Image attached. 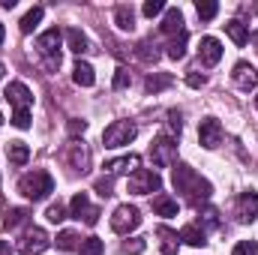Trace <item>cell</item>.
<instances>
[{
  "mask_svg": "<svg viewBox=\"0 0 258 255\" xmlns=\"http://www.w3.org/2000/svg\"><path fill=\"white\" fill-rule=\"evenodd\" d=\"M171 183H174V189L183 192V198L189 201V204H204L207 198H210V192H213V186L195 171V168H189V165H177L174 168V174H171Z\"/></svg>",
  "mask_w": 258,
  "mask_h": 255,
  "instance_id": "cell-1",
  "label": "cell"
},
{
  "mask_svg": "<svg viewBox=\"0 0 258 255\" xmlns=\"http://www.w3.org/2000/svg\"><path fill=\"white\" fill-rule=\"evenodd\" d=\"M18 192H21L24 198H30V201H42V198H48V195L54 192V177H51L48 171H42V168L27 171V174L18 180Z\"/></svg>",
  "mask_w": 258,
  "mask_h": 255,
  "instance_id": "cell-2",
  "label": "cell"
},
{
  "mask_svg": "<svg viewBox=\"0 0 258 255\" xmlns=\"http://www.w3.org/2000/svg\"><path fill=\"white\" fill-rule=\"evenodd\" d=\"M135 123L132 120H114L111 126L102 132V144L108 147V150H117V147H123V144H129L132 138H135Z\"/></svg>",
  "mask_w": 258,
  "mask_h": 255,
  "instance_id": "cell-3",
  "label": "cell"
},
{
  "mask_svg": "<svg viewBox=\"0 0 258 255\" xmlns=\"http://www.w3.org/2000/svg\"><path fill=\"white\" fill-rule=\"evenodd\" d=\"M150 156H153V165H156V168H171V165L177 162V144H174V138L159 135V138L150 144Z\"/></svg>",
  "mask_w": 258,
  "mask_h": 255,
  "instance_id": "cell-4",
  "label": "cell"
},
{
  "mask_svg": "<svg viewBox=\"0 0 258 255\" xmlns=\"http://www.w3.org/2000/svg\"><path fill=\"white\" fill-rule=\"evenodd\" d=\"M48 246H51V237L42 228H27L21 234V240H18V252L21 255H39V252H45Z\"/></svg>",
  "mask_w": 258,
  "mask_h": 255,
  "instance_id": "cell-5",
  "label": "cell"
},
{
  "mask_svg": "<svg viewBox=\"0 0 258 255\" xmlns=\"http://www.w3.org/2000/svg\"><path fill=\"white\" fill-rule=\"evenodd\" d=\"M141 225V213H138V207H132V204H120L117 210H114V216H111V228L117 231V234H129V231H135Z\"/></svg>",
  "mask_w": 258,
  "mask_h": 255,
  "instance_id": "cell-6",
  "label": "cell"
},
{
  "mask_svg": "<svg viewBox=\"0 0 258 255\" xmlns=\"http://www.w3.org/2000/svg\"><path fill=\"white\" fill-rule=\"evenodd\" d=\"M69 213H72L75 219L87 222V225H96V222H99V207L90 204L87 192H75V195H72V201H69Z\"/></svg>",
  "mask_w": 258,
  "mask_h": 255,
  "instance_id": "cell-7",
  "label": "cell"
},
{
  "mask_svg": "<svg viewBox=\"0 0 258 255\" xmlns=\"http://www.w3.org/2000/svg\"><path fill=\"white\" fill-rule=\"evenodd\" d=\"M159 186H162L159 174H156V171H147V168H138V171L129 177V192H135V195H150V192H159Z\"/></svg>",
  "mask_w": 258,
  "mask_h": 255,
  "instance_id": "cell-8",
  "label": "cell"
},
{
  "mask_svg": "<svg viewBox=\"0 0 258 255\" xmlns=\"http://www.w3.org/2000/svg\"><path fill=\"white\" fill-rule=\"evenodd\" d=\"M3 96H6V102L15 108V114H18V111H30V105H33V93L27 90L24 81H12Z\"/></svg>",
  "mask_w": 258,
  "mask_h": 255,
  "instance_id": "cell-9",
  "label": "cell"
},
{
  "mask_svg": "<svg viewBox=\"0 0 258 255\" xmlns=\"http://www.w3.org/2000/svg\"><path fill=\"white\" fill-rule=\"evenodd\" d=\"M60 39H63V33H60L57 27L45 30V33L36 39V48H39V54H45V60H60Z\"/></svg>",
  "mask_w": 258,
  "mask_h": 255,
  "instance_id": "cell-10",
  "label": "cell"
},
{
  "mask_svg": "<svg viewBox=\"0 0 258 255\" xmlns=\"http://www.w3.org/2000/svg\"><path fill=\"white\" fill-rule=\"evenodd\" d=\"M198 141H201L207 150L219 147V144H222V123H219L216 117H204L201 126H198Z\"/></svg>",
  "mask_w": 258,
  "mask_h": 255,
  "instance_id": "cell-11",
  "label": "cell"
},
{
  "mask_svg": "<svg viewBox=\"0 0 258 255\" xmlns=\"http://www.w3.org/2000/svg\"><path fill=\"white\" fill-rule=\"evenodd\" d=\"M234 216L240 219V222H252L258 216V192H243L240 198H237V210H234Z\"/></svg>",
  "mask_w": 258,
  "mask_h": 255,
  "instance_id": "cell-12",
  "label": "cell"
},
{
  "mask_svg": "<svg viewBox=\"0 0 258 255\" xmlns=\"http://www.w3.org/2000/svg\"><path fill=\"white\" fill-rule=\"evenodd\" d=\"M198 57H201L204 66H216L222 60V42L213 39V36H204L201 39V48H198Z\"/></svg>",
  "mask_w": 258,
  "mask_h": 255,
  "instance_id": "cell-13",
  "label": "cell"
},
{
  "mask_svg": "<svg viewBox=\"0 0 258 255\" xmlns=\"http://www.w3.org/2000/svg\"><path fill=\"white\" fill-rule=\"evenodd\" d=\"M66 162H69L75 171H87V168H90V153H87V147L78 144V141H72V144L66 147Z\"/></svg>",
  "mask_w": 258,
  "mask_h": 255,
  "instance_id": "cell-14",
  "label": "cell"
},
{
  "mask_svg": "<svg viewBox=\"0 0 258 255\" xmlns=\"http://www.w3.org/2000/svg\"><path fill=\"white\" fill-rule=\"evenodd\" d=\"M234 84L240 87V90H255L258 87V72H255V66H249V63H240L234 66Z\"/></svg>",
  "mask_w": 258,
  "mask_h": 255,
  "instance_id": "cell-15",
  "label": "cell"
},
{
  "mask_svg": "<svg viewBox=\"0 0 258 255\" xmlns=\"http://www.w3.org/2000/svg\"><path fill=\"white\" fill-rule=\"evenodd\" d=\"M159 30L165 36H180L183 33V15H180V9H165V18H162Z\"/></svg>",
  "mask_w": 258,
  "mask_h": 255,
  "instance_id": "cell-16",
  "label": "cell"
},
{
  "mask_svg": "<svg viewBox=\"0 0 258 255\" xmlns=\"http://www.w3.org/2000/svg\"><path fill=\"white\" fill-rule=\"evenodd\" d=\"M138 165H141V159L135 156V153H129V156H120V159H111V162H105V168H108V174H135L138 171Z\"/></svg>",
  "mask_w": 258,
  "mask_h": 255,
  "instance_id": "cell-17",
  "label": "cell"
},
{
  "mask_svg": "<svg viewBox=\"0 0 258 255\" xmlns=\"http://www.w3.org/2000/svg\"><path fill=\"white\" fill-rule=\"evenodd\" d=\"M72 81H75L78 87H93V81H96V75H93V66L84 63V60H78V63L72 66Z\"/></svg>",
  "mask_w": 258,
  "mask_h": 255,
  "instance_id": "cell-18",
  "label": "cell"
},
{
  "mask_svg": "<svg viewBox=\"0 0 258 255\" xmlns=\"http://www.w3.org/2000/svg\"><path fill=\"white\" fill-rule=\"evenodd\" d=\"M171 84H174V75H171V72H153V75H147L144 90H147V93H159V90H165V87H171Z\"/></svg>",
  "mask_w": 258,
  "mask_h": 255,
  "instance_id": "cell-19",
  "label": "cell"
},
{
  "mask_svg": "<svg viewBox=\"0 0 258 255\" xmlns=\"http://www.w3.org/2000/svg\"><path fill=\"white\" fill-rule=\"evenodd\" d=\"M6 156H9L12 165H27V159H30V147H27L24 141H9V144H6Z\"/></svg>",
  "mask_w": 258,
  "mask_h": 255,
  "instance_id": "cell-20",
  "label": "cell"
},
{
  "mask_svg": "<svg viewBox=\"0 0 258 255\" xmlns=\"http://www.w3.org/2000/svg\"><path fill=\"white\" fill-rule=\"evenodd\" d=\"M27 219H30V210H27V207H9V210H6V216H3V228H6V231H12V228L24 225Z\"/></svg>",
  "mask_w": 258,
  "mask_h": 255,
  "instance_id": "cell-21",
  "label": "cell"
},
{
  "mask_svg": "<svg viewBox=\"0 0 258 255\" xmlns=\"http://www.w3.org/2000/svg\"><path fill=\"white\" fill-rule=\"evenodd\" d=\"M63 36H66V42H69V48H72L75 54H84V51H90V42H87V36H84L78 27H69Z\"/></svg>",
  "mask_w": 258,
  "mask_h": 255,
  "instance_id": "cell-22",
  "label": "cell"
},
{
  "mask_svg": "<svg viewBox=\"0 0 258 255\" xmlns=\"http://www.w3.org/2000/svg\"><path fill=\"white\" fill-rule=\"evenodd\" d=\"M156 234L162 237V255H177V249H180V237L171 231V228H156Z\"/></svg>",
  "mask_w": 258,
  "mask_h": 255,
  "instance_id": "cell-23",
  "label": "cell"
},
{
  "mask_svg": "<svg viewBox=\"0 0 258 255\" xmlns=\"http://www.w3.org/2000/svg\"><path fill=\"white\" fill-rule=\"evenodd\" d=\"M225 33L231 36V42H234V45H246V42H249V30H246V24H243V21H237V18L225 24Z\"/></svg>",
  "mask_w": 258,
  "mask_h": 255,
  "instance_id": "cell-24",
  "label": "cell"
},
{
  "mask_svg": "<svg viewBox=\"0 0 258 255\" xmlns=\"http://www.w3.org/2000/svg\"><path fill=\"white\" fill-rule=\"evenodd\" d=\"M153 210H156L159 216H177V201H174L171 195H156V198H153Z\"/></svg>",
  "mask_w": 258,
  "mask_h": 255,
  "instance_id": "cell-25",
  "label": "cell"
},
{
  "mask_svg": "<svg viewBox=\"0 0 258 255\" xmlns=\"http://www.w3.org/2000/svg\"><path fill=\"white\" fill-rule=\"evenodd\" d=\"M114 21H117L120 30H132V27H135V9L126 6V3L117 6V9H114Z\"/></svg>",
  "mask_w": 258,
  "mask_h": 255,
  "instance_id": "cell-26",
  "label": "cell"
},
{
  "mask_svg": "<svg viewBox=\"0 0 258 255\" xmlns=\"http://www.w3.org/2000/svg\"><path fill=\"white\" fill-rule=\"evenodd\" d=\"M204 228L201 225H183V231H180V240L183 243H189V246H201L204 243Z\"/></svg>",
  "mask_w": 258,
  "mask_h": 255,
  "instance_id": "cell-27",
  "label": "cell"
},
{
  "mask_svg": "<svg viewBox=\"0 0 258 255\" xmlns=\"http://www.w3.org/2000/svg\"><path fill=\"white\" fill-rule=\"evenodd\" d=\"M42 15H45V9H42V6H33V9L21 18V33H33V30H36V24L42 21Z\"/></svg>",
  "mask_w": 258,
  "mask_h": 255,
  "instance_id": "cell-28",
  "label": "cell"
},
{
  "mask_svg": "<svg viewBox=\"0 0 258 255\" xmlns=\"http://www.w3.org/2000/svg\"><path fill=\"white\" fill-rule=\"evenodd\" d=\"M186 39H189V36H186V30H183L180 36H174V39L168 42V51H165V54H168L171 60H183V54H186Z\"/></svg>",
  "mask_w": 258,
  "mask_h": 255,
  "instance_id": "cell-29",
  "label": "cell"
},
{
  "mask_svg": "<svg viewBox=\"0 0 258 255\" xmlns=\"http://www.w3.org/2000/svg\"><path fill=\"white\" fill-rule=\"evenodd\" d=\"M195 12H198L201 21H210V18H216L219 3H213V0H198V3H195Z\"/></svg>",
  "mask_w": 258,
  "mask_h": 255,
  "instance_id": "cell-30",
  "label": "cell"
},
{
  "mask_svg": "<svg viewBox=\"0 0 258 255\" xmlns=\"http://www.w3.org/2000/svg\"><path fill=\"white\" fill-rule=\"evenodd\" d=\"M57 249H63V252L81 249V243H78V234H75V231H60V234H57Z\"/></svg>",
  "mask_w": 258,
  "mask_h": 255,
  "instance_id": "cell-31",
  "label": "cell"
},
{
  "mask_svg": "<svg viewBox=\"0 0 258 255\" xmlns=\"http://www.w3.org/2000/svg\"><path fill=\"white\" fill-rule=\"evenodd\" d=\"M135 54H138V60H144V63H156V57H159V51H156L153 42H141V45L135 48Z\"/></svg>",
  "mask_w": 258,
  "mask_h": 255,
  "instance_id": "cell-32",
  "label": "cell"
},
{
  "mask_svg": "<svg viewBox=\"0 0 258 255\" xmlns=\"http://www.w3.org/2000/svg\"><path fill=\"white\" fill-rule=\"evenodd\" d=\"M81 255H102L105 252V246H102V240L99 237H87V240H81Z\"/></svg>",
  "mask_w": 258,
  "mask_h": 255,
  "instance_id": "cell-33",
  "label": "cell"
},
{
  "mask_svg": "<svg viewBox=\"0 0 258 255\" xmlns=\"http://www.w3.org/2000/svg\"><path fill=\"white\" fill-rule=\"evenodd\" d=\"M93 189H96L99 198H108V195H114V180H111V177H99V180L93 183Z\"/></svg>",
  "mask_w": 258,
  "mask_h": 255,
  "instance_id": "cell-34",
  "label": "cell"
},
{
  "mask_svg": "<svg viewBox=\"0 0 258 255\" xmlns=\"http://www.w3.org/2000/svg\"><path fill=\"white\" fill-rule=\"evenodd\" d=\"M168 129H171V135H180V132H183V114H180L177 108L168 111Z\"/></svg>",
  "mask_w": 258,
  "mask_h": 255,
  "instance_id": "cell-35",
  "label": "cell"
},
{
  "mask_svg": "<svg viewBox=\"0 0 258 255\" xmlns=\"http://www.w3.org/2000/svg\"><path fill=\"white\" fill-rule=\"evenodd\" d=\"M231 255H258V243L255 240H240V243L231 249Z\"/></svg>",
  "mask_w": 258,
  "mask_h": 255,
  "instance_id": "cell-36",
  "label": "cell"
},
{
  "mask_svg": "<svg viewBox=\"0 0 258 255\" xmlns=\"http://www.w3.org/2000/svg\"><path fill=\"white\" fill-rule=\"evenodd\" d=\"M45 219H48V222H63L66 219V207L63 204H51V207L45 210Z\"/></svg>",
  "mask_w": 258,
  "mask_h": 255,
  "instance_id": "cell-37",
  "label": "cell"
},
{
  "mask_svg": "<svg viewBox=\"0 0 258 255\" xmlns=\"http://www.w3.org/2000/svg\"><path fill=\"white\" fill-rule=\"evenodd\" d=\"M129 84H132V75H129V69L120 66V69L114 72V90H123V87H129Z\"/></svg>",
  "mask_w": 258,
  "mask_h": 255,
  "instance_id": "cell-38",
  "label": "cell"
},
{
  "mask_svg": "<svg viewBox=\"0 0 258 255\" xmlns=\"http://www.w3.org/2000/svg\"><path fill=\"white\" fill-rule=\"evenodd\" d=\"M141 252H144V240L135 237V240H126L123 243V255H141Z\"/></svg>",
  "mask_w": 258,
  "mask_h": 255,
  "instance_id": "cell-39",
  "label": "cell"
},
{
  "mask_svg": "<svg viewBox=\"0 0 258 255\" xmlns=\"http://www.w3.org/2000/svg\"><path fill=\"white\" fill-rule=\"evenodd\" d=\"M162 9H165V3H162V0H147V3H144V15H147V18L159 15Z\"/></svg>",
  "mask_w": 258,
  "mask_h": 255,
  "instance_id": "cell-40",
  "label": "cell"
},
{
  "mask_svg": "<svg viewBox=\"0 0 258 255\" xmlns=\"http://www.w3.org/2000/svg\"><path fill=\"white\" fill-rule=\"evenodd\" d=\"M201 219H204V225H207V228H219V213H216L213 207H207V210L201 213Z\"/></svg>",
  "mask_w": 258,
  "mask_h": 255,
  "instance_id": "cell-41",
  "label": "cell"
},
{
  "mask_svg": "<svg viewBox=\"0 0 258 255\" xmlns=\"http://www.w3.org/2000/svg\"><path fill=\"white\" fill-rule=\"evenodd\" d=\"M12 126L30 129V111H18V114H12Z\"/></svg>",
  "mask_w": 258,
  "mask_h": 255,
  "instance_id": "cell-42",
  "label": "cell"
},
{
  "mask_svg": "<svg viewBox=\"0 0 258 255\" xmlns=\"http://www.w3.org/2000/svg\"><path fill=\"white\" fill-rule=\"evenodd\" d=\"M204 81H207V78H204V72H198V69H192V72L186 75V84H189V87H204Z\"/></svg>",
  "mask_w": 258,
  "mask_h": 255,
  "instance_id": "cell-43",
  "label": "cell"
},
{
  "mask_svg": "<svg viewBox=\"0 0 258 255\" xmlns=\"http://www.w3.org/2000/svg\"><path fill=\"white\" fill-rule=\"evenodd\" d=\"M87 129V120H69V135H81Z\"/></svg>",
  "mask_w": 258,
  "mask_h": 255,
  "instance_id": "cell-44",
  "label": "cell"
},
{
  "mask_svg": "<svg viewBox=\"0 0 258 255\" xmlns=\"http://www.w3.org/2000/svg\"><path fill=\"white\" fill-rule=\"evenodd\" d=\"M0 255H9V243L6 240H0Z\"/></svg>",
  "mask_w": 258,
  "mask_h": 255,
  "instance_id": "cell-45",
  "label": "cell"
},
{
  "mask_svg": "<svg viewBox=\"0 0 258 255\" xmlns=\"http://www.w3.org/2000/svg\"><path fill=\"white\" fill-rule=\"evenodd\" d=\"M3 36H6V30H3V24H0V45H3Z\"/></svg>",
  "mask_w": 258,
  "mask_h": 255,
  "instance_id": "cell-46",
  "label": "cell"
},
{
  "mask_svg": "<svg viewBox=\"0 0 258 255\" xmlns=\"http://www.w3.org/2000/svg\"><path fill=\"white\" fill-rule=\"evenodd\" d=\"M252 42H255V45H258V33H252Z\"/></svg>",
  "mask_w": 258,
  "mask_h": 255,
  "instance_id": "cell-47",
  "label": "cell"
},
{
  "mask_svg": "<svg viewBox=\"0 0 258 255\" xmlns=\"http://www.w3.org/2000/svg\"><path fill=\"white\" fill-rule=\"evenodd\" d=\"M3 72H6V69H3V63H0V78H3Z\"/></svg>",
  "mask_w": 258,
  "mask_h": 255,
  "instance_id": "cell-48",
  "label": "cell"
},
{
  "mask_svg": "<svg viewBox=\"0 0 258 255\" xmlns=\"http://www.w3.org/2000/svg\"><path fill=\"white\" fill-rule=\"evenodd\" d=\"M0 126H3V114H0Z\"/></svg>",
  "mask_w": 258,
  "mask_h": 255,
  "instance_id": "cell-49",
  "label": "cell"
},
{
  "mask_svg": "<svg viewBox=\"0 0 258 255\" xmlns=\"http://www.w3.org/2000/svg\"><path fill=\"white\" fill-rule=\"evenodd\" d=\"M255 108H258V96H255Z\"/></svg>",
  "mask_w": 258,
  "mask_h": 255,
  "instance_id": "cell-50",
  "label": "cell"
},
{
  "mask_svg": "<svg viewBox=\"0 0 258 255\" xmlns=\"http://www.w3.org/2000/svg\"><path fill=\"white\" fill-rule=\"evenodd\" d=\"M255 12H258V6H255Z\"/></svg>",
  "mask_w": 258,
  "mask_h": 255,
  "instance_id": "cell-51",
  "label": "cell"
}]
</instances>
